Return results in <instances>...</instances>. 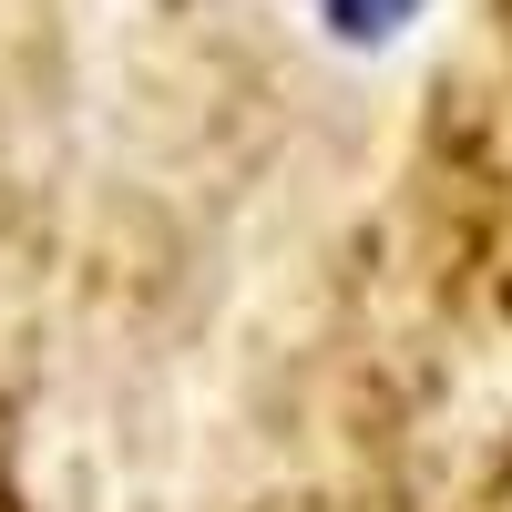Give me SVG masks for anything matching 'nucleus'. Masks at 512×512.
<instances>
[{
  "label": "nucleus",
  "mask_w": 512,
  "mask_h": 512,
  "mask_svg": "<svg viewBox=\"0 0 512 512\" xmlns=\"http://www.w3.org/2000/svg\"><path fill=\"white\" fill-rule=\"evenodd\" d=\"M420 11H431V0H308V21L328 41H349V52H390V41H410Z\"/></svg>",
  "instance_id": "nucleus-1"
}]
</instances>
